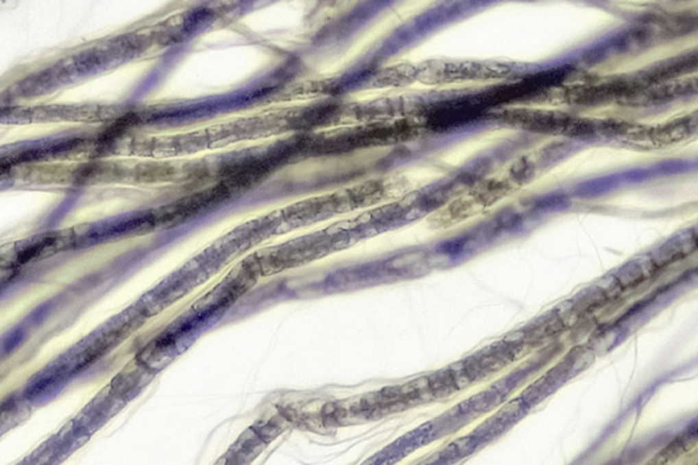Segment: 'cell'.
I'll return each mask as SVG.
<instances>
[{"label":"cell","mask_w":698,"mask_h":465,"mask_svg":"<svg viewBox=\"0 0 698 465\" xmlns=\"http://www.w3.org/2000/svg\"><path fill=\"white\" fill-rule=\"evenodd\" d=\"M690 131L689 120H685V123H674L667 124L664 127L653 130L652 138L653 141H662V142H674L678 139H682L685 135H688Z\"/></svg>","instance_id":"6da1fadb"}]
</instances>
